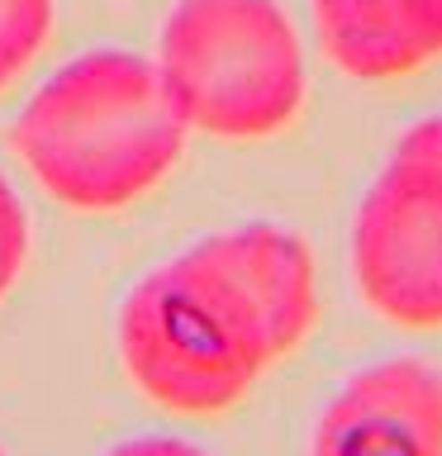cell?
Segmentation results:
<instances>
[{"mask_svg":"<svg viewBox=\"0 0 442 456\" xmlns=\"http://www.w3.org/2000/svg\"><path fill=\"white\" fill-rule=\"evenodd\" d=\"M191 128L152 57L95 48L57 67L14 119V152L67 209H119L176 167Z\"/></svg>","mask_w":442,"mask_h":456,"instance_id":"1","label":"cell"},{"mask_svg":"<svg viewBox=\"0 0 442 456\" xmlns=\"http://www.w3.org/2000/svg\"><path fill=\"white\" fill-rule=\"evenodd\" d=\"M119 356L152 404L191 419L233 409L276 362L248 299L195 248L128 290Z\"/></svg>","mask_w":442,"mask_h":456,"instance_id":"2","label":"cell"},{"mask_svg":"<svg viewBox=\"0 0 442 456\" xmlns=\"http://www.w3.org/2000/svg\"><path fill=\"white\" fill-rule=\"evenodd\" d=\"M157 71L185 128L266 138L305 105V53L276 0H176Z\"/></svg>","mask_w":442,"mask_h":456,"instance_id":"3","label":"cell"},{"mask_svg":"<svg viewBox=\"0 0 442 456\" xmlns=\"http://www.w3.org/2000/svg\"><path fill=\"white\" fill-rule=\"evenodd\" d=\"M366 305L399 328H442V167L390 152L352 224Z\"/></svg>","mask_w":442,"mask_h":456,"instance_id":"4","label":"cell"},{"mask_svg":"<svg viewBox=\"0 0 442 456\" xmlns=\"http://www.w3.org/2000/svg\"><path fill=\"white\" fill-rule=\"evenodd\" d=\"M314 456H442V370L419 356L356 370L323 409Z\"/></svg>","mask_w":442,"mask_h":456,"instance_id":"5","label":"cell"},{"mask_svg":"<svg viewBox=\"0 0 442 456\" xmlns=\"http://www.w3.org/2000/svg\"><path fill=\"white\" fill-rule=\"evenodd\" d=\"M195 252L209 266H219L228 285L248 299L271 356L305 342L319 314V276H314V252L305 248V238H295L281 224H242L200 238Z\"/></svg>","mask_w":442,"mask_h":456,"instance_id":"6","label":"cell"},{"mask_svg":"<svg viewBox=\"0 0 442 456\" xmlns=\"http://www.w3.org/2000/svg\"><path fill=\"white\" fill-rule=\"evenodd\" d=\"M314 28L356 81H395L442 57V0H314Z\"/></svg>","mask_w":442,"mask_h":456,"instance_id":"7","label":"cell"},{"mask_svg":"<svg viewBox=\"0 0 442 456\" xmlns=\"http://www.w3.org/2000/svg\"><path fill=\"white\" fill-rule=\"evenodd\" d=\"M53 34V0H0V86L43 53Z\"/></svg>","mask_w":442,"mask_h":456,"instance_id":"8","label":"cell"},{"mask_svg":"<svg viewBox=\"0 0 442 456\" xmlns=\"http://www.w3.org/2000/svg\"><path fill=\"white\" fill-rule=\"evenodd\" d=\"M24 256H29V219H24V205L14 195V185L0 176V299L10 295Z\"/></svg>","mask_w":442,"mask_h":456,"instance_id":"9","label":"cell"},{"mask_svg":"<svg viewBox=\"0 0 442 456\" xmlns=\"http://www.w3.org/2000/svg\"><path fill=\"white\" fill-rule=\"evenodd\" d=\"M399 152H413V157H428V162L442 167V114L433 119H419L409 128L405 138H399Z\"/></svg>","mask_w":442,"mask_h":456,"instance_id":"10","label":"cell"},{"mask_svg":"<svg viewBox=\"0 0 442 456\" xmlns=\"http://www.w3.org/2000/svg\"><path fill=\"white\" fill-rule=\"evenodd\" d=\"M114 456H205V452L191 447L185 437H134V442H119Z\"/></svg>","mask_w":442,"mask_h":456,"instance_id":"11","label":"cell"},{"mask_svg":"<svg viewBox=\"0 0 442 456\" xmlns=\"http://www.w3.org/2000/svg\"><path fill=\"white\" fill-rule=\"evenodd\" d=\"M105 456H114V452H105Z\"/></svg>","mask_w":442,"mask_h":456,"instance_id":"12","label":"cell"},{"mask_svg":"<svg viewBox=\"0 0 442 456\" xmlns=\"http://www.w3.org/2000/svg\"><path fill=\"white\" fill-rule=\"evenodd\" d=\"M0 456H5V452H0Z\"/></svg>","mask_w":442,"mask_h":456,"instance_id":"13","label":"cell"}]
</instances>
